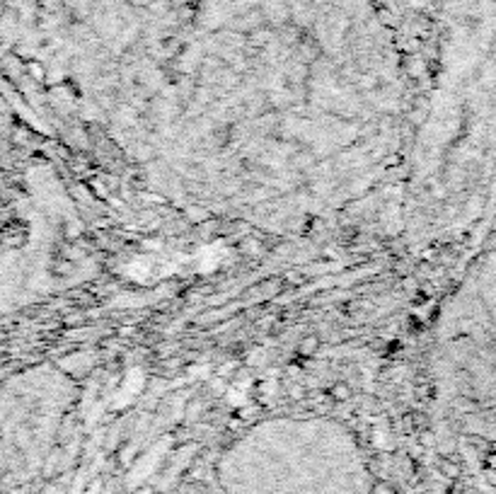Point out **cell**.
Returning <instances> with one entry per match:
<instances>
[{
	"label": "cell",
	"instance_id": "obj_1",
	"mask_svg": "<svg viewBox=\"0 0 496 494\" xmlns=\"http://www.w3.org/2000/svg\"><path fill=\"white\" fill-rule=\"evenodd\" d=\"M29 73H32V78H37V80H42L44 78L42 66H37V63H29Z\"/></svg>",
	"mask_w": 496,
	"mask_h": 494
}]
</instances>
